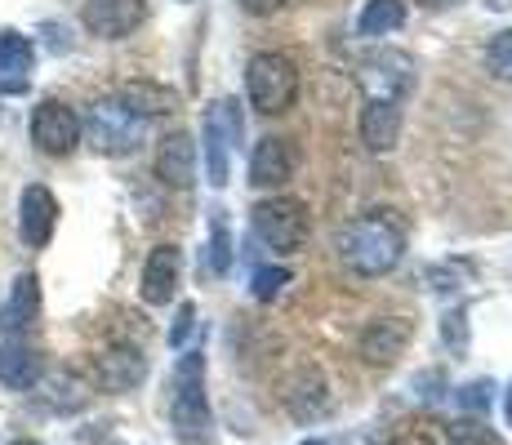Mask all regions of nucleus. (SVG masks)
<instances>
[{
    "instance_id": "nucleus-6",
    "label": "nucleus",
    "mask_w": 512,
    "mask_h": 445,
    "mask_svg": "<svg viewBox=\"0 0 512 445\" xmlns=\"http://www.w3.org/2000/svg\"><path fill=\"white\" fill-rule=\"evenodd\" d=\"M241 103L236 98H214L205 112V165H210V183H228V152L241 143Z\"/></svg>"
},
{
    "instance_id": "nucleus-11",
    "label": "nucleus",
    "mask_w": 512,
    "mask_h": 445,
    "mask_svg": "<svg viewBox=\"0 0 512 445\" xmlns=\"http://www.w3.org/2000/svg\"><path fill=\"white\" fill-rule=\"evenodd\" d=\"M54 223H58V201L54 192L41 183L23 187V201H18V232L32 250H45L49 236H54Z\"/></svg>"
},
{
    "instance_id": "nucleus-3",
    "label": "nucleus",
    "mask_w": 512,
    "mask_h": 445,
    "mask_svg": "<svg viewBox=\"0 0 512 445\" xmlns=\"http://www.w3.org/2000/svg\"><path fill=\"white\" fill-rule=\"evenodd\" d=\"M245 94H250V103L263 116L290 112L294 98H299V67L285 54H272V49L268 54H254L250 67H245Z\"/></svg>"
},
{
    "instance_id": "nucleus-31",
    "label": "nucleus",
    "mask_w": 512,
    "mask_h": 445,
    "mask_svg": "<svg viewBox=\"0 0 512 445\" xmlns=\"http://www.w3.org/2000/svg\"><path fill=\"white\" fill-rule=\"evenodd\" d=\"M419 5H428V9H446V5H459V0H419Z\"/></svg>"
},
{
    "instance_id": "nucleus-1",
    "label": "nucleus",
    "mask_w": 512,
    "mask_h": 445,
    "mask_svg": "<svg viewBox=\"0 0 512 445\" xmlns=\"http://www.w3.org/2000/svg\"><path fill=\"white\" fill-rule=\"evenodd\" d=\"M406 254V223L397 219V210H370L361 219L348 223V232L339 236V259L357 276H383L401 263Z\"/></svg>"
},
{
    "instance_id": "nucleus-2",
    "label": "nucleus",
    "mask_w": 512,
    "mask_h": 445,
    "mask_svg": "<svg viewBox=\"0 0 512 445\" xmlns=\"http://www.w3.org/2000/svg\"><path fill=\"white\" fill-rule=\"evenodd\" d=\"M170 423L183 441H205L210 437V405H205V356L187 352L174 370V392H170Z\"/></svg>"
},
{
    "instance_id": "nucleus-13",
    "label": "nucleus",
    "mask_w": 512,
    "mask_h": 445,
    "mask_svg": "<svg viewBox=\"0 0 512 445\" xmlns=\"http://www.w3.org/2000/svg\"><path fill=\"white\" fill-rule=\"evenodd\" d=\"M410 343V321L406 316H374L361 330V356L370 365H392Z\"/></svg>"
},
{
    "instance_id": "nucleus-7",
    "label": "nucleus",
    "mask_w": 512,
    "mask_h": 445,
    "mask_svg": "<svg viewBox=\"0 0 512 445\" xmlns=\"http://www.w3.org/2000/svg\"><path fill=\"white\" fill-rule=\"evenodd\" d=\"M357 81H361V89H366V103H370V98L401 103V98L415 89V63H410L401 49H379V54L361 58Z\"/></svg>"
},
{
    "instance_id": "nucleus-9",
    "label": "nucleus",
    "mask_w": 512,
    "mask_h": 445,
    "mask_svg": "<svg viewBox=\"0 0 512 445\" xmlns=\"http://www.w3.org/2000/svg\"><path fill=\"white\" fill-rule=\"evenodd\" d=\"M147 18V0H85L81 23L85 32L98 36V41H121L134 27H143Z\"/></svg>"
},
{
    "instance_id": "nucleus-33",
    "label": "nucleus",
    "mask_w": 512,
    "mask_h": 445,
    "mask_svg": "<svg viewBox=\"0 0 512 445\" xmlns=\"http://www.w3.org/2000/svg\"><path fill=\"white\" fill-rule=\"evenodd\" d=\"M9 445H41V441H27V437H23V441H9Z\"/></svg>"
},
{
    "instance_id": "nucleus-26",
    "label": "nucleus",
    "mask_w": 512,
    "mask_h": 445,
    "mask_svg": "<svg viewBox=\"0 0 512 445\" xmlns=\"http://www.w3.org/2000/svg\"><path fill=\"white\" fill-rule=\"evenodd\" d=\"M490 401H495V383H490V379H477V383H468V388L459 392V405L472 410V414H486Z\"/></svg>"
},
{
    "instance_id": "nucleus-21",
    "label": "nucleus",
    "mask_w": 512,
    "mask_h": 445,
    "mask_svg": "<svg viewBox=\"0 0 512 445\" xmlns=\"http://www.w3.org/2000/svg\"><path fill=\"white\" fill-rule=\"evenodd\" d=\"M401 23H406V5H401V0H366V9H361V18H357L361 36H388V32H397Z\"/></svg>"
},
{
    "instance_id": "nucleus-14",
    "label": "nucleus",
    "mask_w": 512,
    "mask_h": 445,
    "mask_svg": "<svg viewBox=\"0 0 512 445\" xmlns=\"http://www.w3.org/2000/svg\"><path fill=\"white\" fill-rule=\"evenodd\" d=\"M179 272H183L179 245H156V250L147 254V263H143V299L152 303V308L170 303L174 290H179Z\"/></svg>"
},
{
    "instance_id": "nucleus-27",
    "label": "nucleus",
    "mask_w": 512,
    "mask_h": 445,
    "mask_svg": "<svg viewBox=\"0 0 512 445\" xmlns=\"http://www.w3.org/2000/svg\"><path fill=\"white\" fill-rule=\"evenodd\" d=\"M192 330H196V308H192V303H183V308H179V316H174L170 343H174V348H183V343H187V334H192Z\"/></svg>"
},
{
    "instance_id": "nucleus-24",
    "label": "nucleus",
    "mask_w": 512,
    "mask_h": 445,
    "mask_svg": "<svg viewBox=\"0 0 512 445\" xmlns=\"http://www.w3.org/2000/svg\"><path fill=\"white\" fill-rule=\"evenodd\" d=\"M290 281V267H259V272H254V299H277L281 294V285Z\"/></svg>"
},
{
    "instance_id": "nucleus-5",
    "label": "nucleus",
    "mask_w": 512,
    "mask_h": 445,
    "mask_svg": "<svg viewBox=\"0 0 512 445\" xmlns=\"http://www.w3.org/2000/svg\"><path fill=\"white\" fill-rule=\"evenodd\" d=\"M250 227H254V236H259L268 250H277V254L303 250V245H308V232H312L308 205L294 201V196H272V201H259L250 210Z\"/></svg>"
},
{
    "instance_id": "nucleus-32",
    "label": "nucleus",
    "mask_w": 512,
    "mask_h": 445,
    "mask_svg": "<svg viewBox=\"0 0 512 445\" xmlns=\"http://www.w3.org/2000/svg\"><path fill=\"white\" fill-rule=\"evenodd\" d=\"M504 410H508V423H512V388H508V405H504Z\"/></svg>"
},
{
    "instance_id": "nucleus-20",
    "label": "nucleus",
    "mask_w": 512,
    "mask_h": 445,
    "mask_svg": "<svg viewBox=\"0 0 512 445\" xmlns=\"http://www.w3.org/2000/svg\"><path fill=\"white\" fill-rule=\"evenodd\" d=\"M116 98H121L125 107H130L134 116H165V112H174V94L165 85H152V81H130V85H121L116 89Z\"/></svg>"
},
{
    "instance_id": "nucleus-8",
    "label": "nucleus",
    "mask_w": 512,
    "mask_h": 445,
    "mask_svg": "<svg viewBox=\"0 0 512 445\" xmlns=\"http://www.w3.org/2000/svg\"><path fill=\"white\" fill-rule=\"evenodd\" d=\"M32 143L41 147L45 156H67L81 143V116L67 103H58V98H45L32 112Z\"/></svg>"
},
{
    "instance_id": "nucleus-19",
    "label": "nucleus",
    "mask_w": 512,
    "mask_h": 445,
    "mask_svg": "<svg viewBox=\"0 0 512 445\" xmlns=\"http://www.w3.org/2000/svg\"><path fill=\"white\" fill-rule=\"evenodd\" d=\"M41 352L23 348V343H0V383L14 392H27L41 383Z\"/></svg>"
},
{
    "instance_id": "nucleus-23",
    "label": "nucleus",
    "mask_w": 512,
    "mask_h": 445,
    "mask_svg": "<svg viewBox=\"0 0 512 445\" xmlns=\"http://www.w3.org/2000/svg\"><path fill=\"white\" fill-rule=\"evenodd\" d=\"M486 72L495 76V81H512V27L486 45Z\"/></svg>"
},
{
    "instance_id": "nucleus-25",
    "label": "nucleus",
    "mask_w": 512,
    "mask_h": 445,
    "mask_svg": "<svg viewBox=\"0 0 512 445\" xmlns=\"http://www.w3.org/2000/svg\"><path fill=\"white\" fill-rule=\"evenodd\" d=\"M450 445H504L481 423H450Z\"/></svg>"
},
{
    "instance_id": "nucleus-22",
    "label": "nucleus",
    "mask_w": 512,
    "mask_h": 445,
    "mask_svg": "<svg viewBox=\"0 0 512 445\" xmlns=\"http://www.w3.org/2000/svg\"><path fill=\"white\" fill-rule=\"evenodd\" d=\"M232 267V236H228V219L214 214V227H210V272L214 276H228Z\"/></svg>"
},
{
    "instance_id": "nucleus-12",
    "label": "nucleus",
    "mask_w": 512,
    "mask_h": 445,
    "mask_svg": "<svg viewBox=\"0 0 512 445\" xmlns=\"http://www.w3.org/2000/svg\"><path fill=\"white\" fill-rule=\"evenodd\" d=\"M294 178V143L290 138H259L250 152V183L254 187H281Z\"/></svg>"
},
{
    "instance_id": "nucleus-28",
    "label": "nucleus",
    "mask_w": 512,
    "mask_h": 445,
    "mask_svg": "<svg viewBox=\"0 0 512 445\" xmlns=\"http://www.w3.org/2000/svg\"><path fill=\"white\" fill-rule=\"evenodd\" d=\"M290 0H241V9L245 14H254V18H268V14H277V9H285Z\"/></svg>"
},
{
    "instance_id": "nucleus-29",
    "label": "nucleus",
    "mask_w": 512,
    "mask_h": 445,
    "mask_svg": "<svg viewBox=\"0 0 512 445\" xmlns=\"http://www.w3.org/2000/svg\"><path fill=\"white\" fill-rule=\"evenodd\" d=\"M464 312H455V316H446V343H455V348H464Z\"/></svg>"
},
{
    "instance_id": "nucleus-17",
    "label": "nucleus",
    "mask_w": 512,
    "mask_h": 445,
    "mask_svg": "<svg viewBox=\"0 0 512 445\" xmlns=\"http://www.w3.org/2000/svg\"><path fill=\"white\" fill-rule=\"evenodd\" d=\"M156 174H161L165 187H192L196 178V143L187 130H174L161 138L156 147Z\"/></svg>"
},
{
    "instance_id": "nucleus-18",
    "label": "nucleus",
    "mask_w": 512,
    "mask_h": 445,
    "mask_svg": "<svg viewBox=\"0 0 512 445\" xmlns=\"http://www.w3.org/2000/svg\"><path fill=\"white\" fill-rule=\"evenodd\" d=\"M361 138H366L370 152H392L401 138V103L370 98L366 112H361Z\"/></svg>"
},
{
    "instance_id": "nucleus-16",
    "label": "nucleus",
    "mask_w": 512,
    "mask_h": 445,
    "mask_svg": "<svg viewBox=\"0 0 512 445\" xmlns=\"http://www.w3.org/2000/svg\"><path fill=\"white\" fill-rule=\"evenodd\" d=\"M36 316H41V281H36V272H23L14 281V290H9L5 308H0V334H27L36 325Z\"/></svg>"
},
{
    "instance_id": "nucleus-30",
    "label": "nucleus",
    "mask_w": 512,
    "mask_h": 445,
    "mask_svg": "<svg viewBox=\"0 0 512 445\" xmlns=\"http://www.w3.org/2000/svg\"><path fill=\"white\" fill-rule=\"evenodd\" d=\"M388 445H432V441L423 437V432H401V437H392Z\"/></svg>"
},
{
    "instance_id": "nucleus-34",
    "label": "nucleus",
    "mask_w": 512,
    "mask_h": 445,
    "mask_svg": "<svg viewBox=\"0 0 512 445\" xmlns=\"http://www.w3.org/2000/svg\"><path fill=\"white\" fill-rule=\"evenodd\" d=\"M303 445H334V441H303Z\"/></svg>"
},
{
    "instance_id": "nucleus-15",
    "label": "nucleus",
    "mask_w": 512,
    "mask_h": 445,
    "mask_svg": "<svg viewBox=\"0 0 512 445\" xmlns=\"http://www.w3.org/2000/svg\"><path fill=\"white\" fill-rule=\"evenodd\" d=\"M36 45L14 27H0V94H18L32 81Z\"/></svg>"
},
{
    "instance_id": "nucleus-10",
    "label": "nucleus",
    "mask_w": 512,
    "mask_h": 445,
    "mask_svg": "<svg viewBox=\"0 0 512 445\" xmlns=\"http://www.w3.org/2000/svg\"><path fill=\"white\" fill-rule=\"evenodd\" d=\"M143 379H147V356L139 348H130V343H116V348H107L94 361V383L103 392H130Z\"/></svg>"
},
{
    "instance_id": "nucleus-4",
    "label": "nucleus",
    "mask_w": 512,
    "mask_h": 445,
    "mask_svg": "<svg viewBox=\"0 0 512 445\" xmlns=\"http://www.w3.org/2000/svg\"><path fill=\"white\" fill-rule=\"evenodd\" d=\"M143 134H147V121L134 116L121 98H98L85 116V138H90L94 152L103 156H130L143 147Z\"/></svg>"
}]
</instances>
